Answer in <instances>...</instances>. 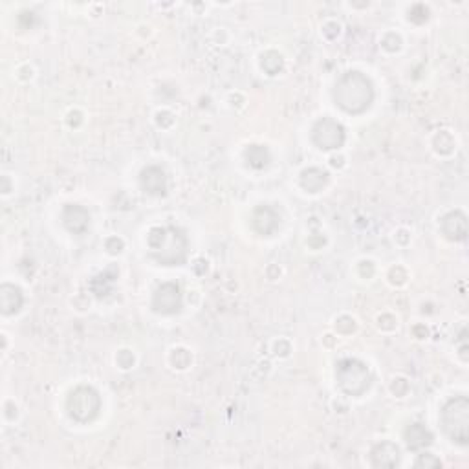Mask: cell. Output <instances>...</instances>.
<instances>
[{
  "label": "cell",
  "mask_w": 469,
  "mask_h": 469,
  "mask_svg": "<svg viewBox=\"0 0 469 469\" xmlns=\"http://www.w3.org/2000/svg\"><path fill=\"white\" fill-rule=\"evenodd\" d=\"M334 99L348 114L365 112L374 99L373 83L359 71H350L337 81Z\"/></svg>",
  "instance_id": "obj_1"
},
{
  "label": "cell",
  "mask_w": 469,
  "mask_h": 469,
  "mask_svg": "<svg viewBox=\"0 0 469 469\" xmlns=\"http://www.w3.org/2000/svg\"><path fill=\"white\" fill-rule=\"evenodd\" d=\"M442 423L449 438L466 445L469 440V402L466 396L449 400L442 409Z\"/></svg>",
  "instance_id": "obj_2"
},
{
  "label": "cell",
  "mask_w": 469,
  "mask_h": 469,
  "mask_svg": "<svg viewBox=\"0 0 469 469\" xmlns=\"http://www.w3.org/2000/svg\"><path fill=\"white\" fill-rule=\"evenodd\" d=\"M153 235L158 237L156 240H148V244L153 248L154 257L165 266H174L184 262L185 259V237L178 230H154Z\"/></svg>",
  "instance_id": "obj_3"
},
{
  "label": "cell",
  "mask_w": 469,
  "mask_h": 469,
  "mask_svg": "<svg viewBox=\"0 0 469 469\" xmlns=\"http://www.w3.org/2000/svg\"><path fill=\"white\" fill-rule=\"evenodd\" d=\"M336 376L339 387L350 396H359L370 387L368 368L357 359H343L337 363Z\"/></svg>",
  "instance_id": "obj_4"
},
{
  "label": "cell",
  "mask_w": 469,
  "mask_h": 469,
  "mask_svg": "<svg viewBox=\"0 0 469 469\" xmlns=\"http://www.w3.org/2000/svg\"><path fill=\"white\" fill-rule=\"evenodd\" d=\"M99 407H101L99 394L90 387L76 389L70 394V398H68V411H70V416L76 422L85 423L94 420L97 413H99Z\"/></svg>",
  "instance_id": "obj_5"
},
{
  "label": "cell",
  "mask_w": 469,
  "mask_h": 469,
  "mask_svg": "<svg viewBox=\"0 0 469 469\" xmlns=\"http://www.w3.org/2000/svg\"><path fill=\"white\" fill-rule=\"evenodd\" d=\"M314 142L325 151L339 148L345 142V130L334 119H321L314 127Z\"/></svg>",
  "instance_id": "obj_6"
},
{
  "label": "cell",
  "mask_w": 469,
  "mask_h": 469,
  "mask_svg": "<svg viewBox=\"0 0 469 469\" xmlns=\"http://www.w3.org/2000/svg\"><path fill=\"white\" fill-rule=\"evenodd\" d=\"M180 306H182V293H180L178 286L173 284V282L162 284L154 293L153 308L158 314L171 316V314H176L180 310Z\"/></svg>",
  "instance_id": "obj_7"
},
{
  "label": "cell",
  "mask_w": 469,
  "mask_h": 469,
  "mask_svg": "<svg viewBox=\"0 0 469 469\" xmlns=\"http://www.w3.org/2000/svg\"><path fill=\"white\" fill-rule=\"evenodd\" d=\"M370 457L376 468H394L400 462V449L393 442H383L373 449Z\"/></svg>",
  "instance_id": "obj_8"
},
{
  "label": "cell",
  "mask_w": 469,
  "mask_h": 469,
  "mask_svg": "<svg viewBox=\"0 0 469 469\" xmlns=\"http://www.w3.org/2000/svg\"><path fill=\"white\" fill-rule=\"evenodd\" d=\"M442 231L447 239L451 240H464L468 235V220L462 213L454 211L444 216L442 220Z\"/></svg>",
  "instance_id": "obj_9"
},
{
  "label": "cell",
  "mask_w": 469,
  "mask_h": 469,
  "mask_svg": "<svg viewBox=\"0 0 469 469\" xmlns=\"http://www.w3.org/2000/svg\"><path fill=\"white\" fill-rule=\"evenodd\" d=\"M62 220H65V225L68 230L74 231V233H81V231L87 230L90 216H88V211L79 207V205H68L62 213Z\"/></svg>",
  "instance_id": "obj_10"
},
{
  "label": "cell",
  "mask_w": 469,
  "mask_h": 469,
  "mask_svg": "<svg viewBox=\"0 0 469 469\" xmlns=\"http://www.w3.org/2000/svg\"><path fill=\"white\" fill-rule=\"evenodd\" d=\"M142 185L151 194H165L167 184H165L164 171L158 167H148L147 171H143Z\"/></svg>",
  "instance_id": "obj_11"
},
{
  "label": "cell",
  "mask_w": 469,
  "mask_h": 469,
  "mask_svg": "<svg viewBox=\"0 0 469 469\" xmlns=\"http://www.w3.org/2000/svg\"><path fill=\"white\" fill-rule=\"evenodd\" d=\"M405 440H407L409 449L418 451V449H423L433 444V434L429 433L427 429L420 425V423H413L405 431Z\"/></svg>",
  "instance_id": "obj_12"
},
{
  "label": "cell",
  "mask_w": 469,
  "mask_h": 469,
  "mask_svg": "<svg viewBox=\"0 0 469 469\" xmlns=\"http://www.w3.org/2000/svg\"><path fill=\"white\" fill-rule=\"evenodd\" d=\"M253 224L260 233H271L277 228V214L270 207H259L253 214Z\"/></svg>",
  "instance_id": "obj_13"
},
{
  "label": "cell",
  "mask_w": 469,
  "mask_h": 469,
  "mask_svg": "<svg viewBox=\"0 0 469 469\" xmlns=\"http://www.w3.org/2000/svg\"><path fill=\"white\" fill-rule=\"evenodd\" d=\"M11 293V284H4L0 290V302H2V312L4 314H13L21 308L22 305V293L19 288H15L13 296Z\"/></svg>",
  "instance_id": "obj_14"
},
{
  "label": "cell",
  "mask_w": 469,
  "mask_h": 469,
  "mask_svg": "<svg viewBox=\"0 0 469 469\" xmlns=\"http://www.w3.org/2000/svg\"><path fill=\"white\" fill-rule=\"evenodd\" d=\"M325 184H327V173L317 171V169H310V171L302 173V187L312 191V193L319 191Z\"/></svg>",
  "instance_id": "obj_15"
},
{
  "label": "cell",
  "mask_w": 469,
  "mask_h": 469,
  "mask_svg": "<svg viewBox=\"0 0 469 469\" xmlns=\"http://www.w3.org/2000/svg\"><path fill=\"white\" fill-rule=\"evenodd\" d=\"M246 158H248L250 165H253V167H264L268 164V151L264 147L253 145V147L246 151Z\"/></svg>",
  "instance_id": "obj_16"
},
{
  "label": "cell",
  "mask_w": 469,
  "mask_h": 469,
  "mask_svg": "<svg viewBox=\"0 0 469 469\" xmlns=\"http://www.w3.org/2000/svg\"><path fill=\"white\" fill-rule=\"evenodd\" d=\"M429 468V466H440V460L433 459L431 454H420V459L416 460V468Z\"/></svg>",
  "instance_id": "obj_17"
}]
</instances>
